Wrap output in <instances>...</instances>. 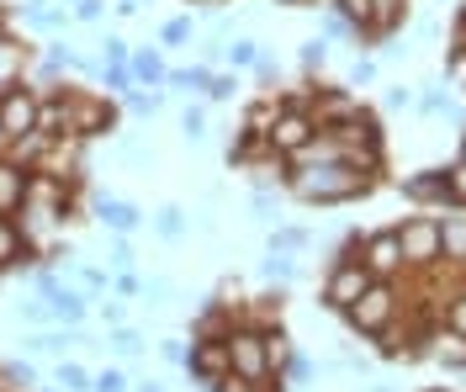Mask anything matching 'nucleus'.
<instances>
[{"label":"nucleus","instance_id":"f257e3e1","mask_svg":"<svg viewBox=\"0 0 466 392\" xmlns=\"http://www.w3.org/2000/svg\"><path fill=\"white\" fill-rule=\"evenodd\" d=\"M291 196H302V202H350V196H360L366 191V176L345 165V159H319V165H302V170H291Z\"/></svg>","mask_w":466,"mask_h":392},{"label":"nucleus","instance_id":"f03ea898","mask_svg":"<svg viewBox=\"0 0 466 392\" xmlns=\"http://www.w3.org/2000/svg\"><path fill=\"white\" fill-rule=\"evenodd\" d=\"M228 366L233 377H244V382H255V387H265L276 371H270V356H265V334L255 329V324H233L228 329Z\"/></svg>","mask_w":466,"mask_h":392},{"label":"nucleus","instance_id":"7ed1b4c3","mask_svg":"<svg viewBox=\"0 0 466 392\" xmlns=\"http://www.w3.org/2000/svg\"><path fill=\"white\" fill-rule=\"evenodd\" d=\"M392 313H398V292H392L387 281H371V286H366V292L345 307V324L355 334H371V339H377V334H387Z\"/></svg>","mask_w":466,"mask_h":392},{"label":"nucleus","instance_id":"20e7f679","mask_svg":"<svg viewBox=\"0 0 466 392\" xmlns=\"http://www.w3.org/2000/svg\"><path fill=\"white\" fill-rule=\"evenodd\" d=\"M0 127H5V144L37 133V91L27 80H5L0 85Z\"/></svg>","mask_w":466,"mask_h":392},{"label":"nucleus","instance_id":"39448f33","mask_svg":"<svg viewBox=\"0 0 466 392\" xmlns=\"http://www.w3.org/2000/svg\"><path fill=\"white\" fill-rule=\"evenodd\" d=\"M313 138H319V122H313V112H297V106H281V112H276V122L265 127V149L281 154V159L302 154Z\"/></svg>","mask_w":466,"mask_h":392},{"label":"nucleus","instance_id":"423d86ee","mask_svg":"<svg viewBox=\"0 0 466 392\" xmlns=\"http://www.w3.org/2000/svg\"><path fill=\"white\" fill-rule=\"evenodd\" d=\"M398 249H403V266H435L440 255V217H408L403 228H398Z\"/></svg>","mask_w":466,"mask_h":392},{"label":"nucleus","instance_id":"0eeeda50","mask_svg":"<svg viewBox=\"0 0 466 392\" xmlns=\"http://www.w3.org/2000/svg\"><path fill=\"white\" fill-rule=\"evenodd\" d=\"M366 286H371V271H366L355 255H339V260H334V271H329V281H323V302H329L334 313H345Z\"/></svg>","mask_w":466,"mask_h":392},{"label":"nucleus","instance_id":"6e6552de","mask_svg":"<svg viewBox=\"0 0 466 392\" xmlns=\"http://www.w3.org/2000/svg\"><path fill=\"white\" fill-rule=\"evenodd\" d=\"M233 366H228V345L223 339H191V356H186V377L202 382V392L212 382H223Z\"/></svg>","mask_w":466,"mask_h":392},{"label":"nucleus","instance_id":"1a4fd4ad","mask_svg":"<svg viewBox=\"0 0 466 392\" xmlns=\"http://www.w3.org/2000/svg\"><path fill=\"white\" fill-rule=\"evenodd\" d=\"M360 266L371 271V281H387L392 271H403V249H398V228H381V234H371V239H366V249H360Z\"/></svg>","mask_w":466,"mask_h":392},{"label":"nucleus","instance_id":"9d476101","mask_svg":"<svg viewBox=\"0 0 466 392\" xmlns=\"http://www.w3.org/2000/svg\"><path fill=\"white\" fill-rule=\"evenodd\" d=\"M69 106H75V138H96V133H112V106L96 101L86 91H69Z\"/></svg>","mask_w":466,"mask_h":392},{"label":"nucleus","instance_id":"9b49d317","mask_svg":"<svg viewBox=\"0 0 466 392\" xmlns=\"http://www.w3.org/2000/svg\"><path fill=\"white\" fill-rule=\"evenodd\" d=\"M90 207H96V217H101L112 234H133V228L144 223V212L133 207V202H122V196H106V191H96V202H90Z\"/></svg>","mask_w":466,"mask_h":392},{"label":"nucleus","instance_id":"f8f14e48","mask_svg":"<svg viewBox=\"0 0 466 392\" xmlns=\"http://www.w3.org/2000/svg\"><path fill=\"white\" fill-rule=\"evenodd\" d=\"M308 112H313V122H319V133H323V127H339V122L360 117V101H355V95H345V91H329V95H319Z\"/></svg>","mask_w":466,"mask_h":392},{"label":"nucleus","instance_id":"ddd939ff","mask_svg":"<svg viewBox=\"0 0 466 392\" xmlns=\"http://www.w3.org/2000/svg\"><path fill=\"white\" fill-rule=\"evenodd\" d=\"M32 260V244L22 234V223L16 217H0V276L16 271V266H27Z\"/></svg>","mask_w":466,"mask_h":392},{"label":"nucleus","instance_id":"4468645a","mask_svg":"<svg viewBox=\"0 0 466 392\" xmlns=\"http://www.w3.org/2000/svg\"><path fill=\"white\" fill-rule=\"evenodd\" d=\"M27 176L32 170H22L16 159L0 154V217H11V212L22 207V196H27Z\"/></svg>","mask_w":466,"mask_h":392},{"label":"nucleus","instance_id":"2eb2a0df","mask_svg":"<svg viewBox=\"0 0 466 392\" xmlns=\"http://www.w3.org/2000/svg\"><path fill=\"white\" fill-rule=\"evenodd\" d=\"M48 313H54V324H69V329H75V324H80V318H86V297H80V292H75V286H64V281H58L54 292H48Z\"/></svg>","mask_w":466,"mask_h":392},{"label":"nucleus","instance_id":"dca6fc26","mask_svg":"<svg viewBox=\"0 0 466 392\" xmlns=\"http://www.w3.org/2000/svg\"><path fill=\"white\" fill-rule=\"evenodd\" d=\"M403 196H408V202H451V186H445V170H424V176H413V181H403Z\"/></svg>","mask_w":466,"mask_h":392},{"label":"nucleus","instance_id":"f3484780","mask_svg":"<svg viewBox=\"0 0 466 392\" xmlns=\"http://www.w3.org/2000/svg\"><path fill=\"white\" fill-rule=\"evenodd\" d=\"M127 69H133V80H144L148 91L154 85H165V59H159V48H138V54H127Z\"/></svg>","mask_w":466,"mask_h":392},{"label":"nucleus","instance_id":"a211bd4d","mask_svg":"<svg viewBox=\"0 0 466 392\" xmlns=\"http://www.w3.org/2000/svg\"><path fill=\"white\" fill-rule=\"evenodd\" d=\"M75 345H80V339H75V329H69V324H64V329H37L27 339L32 356H64V350H75Z\"/></svg>","mask_w":466,"mask_h":392},{"label":"nucleus","instance_id":"6ab92c4d","mask_svg":"<svg viewBox=\"0 0 466 392\" xmlns=\"http://www.w3.org/2000/svg\"><path fill=\"white\" fill-rule=\"evenodd\" d=\"M403 22V0H371V27L366 37H381V32H392Z\"/></svg>","mask_w":466,"mask_h":392},{"label":"nucleus","instance_id":"aec40b11","mask_svg":"<svg viewBox=\"0 0 466 392\" xmlns=\"http://www.w3.org/2000/svg\"><path fill=\"white\" fill-rule=\"evenodd\" d=\"M260 334H265V356H270V371H281V366H287V356H291L287 329H281V324H260Z\"/></svg>","mask_w":466,"mask_h":392},{"label":"nucleus","instance_id":"412c9836","mask_svg":"<svg viewBox=\"0 0 466 392\" xmlns=\"http://www.w3.org/2000/svg\"><path fill=\"white\" fill-rule=\"evenodd\" d=\"M440 249L451 260H466V217H445L440 223Z\"/></svg>","mask_w":466,"mask_h":392},{"label":"nucleus","instance_id":"4be33fe9","mask_svg":"<svg viewBox=\"0 0 466 392\" xmlns=\"http://www.w3.org/2000/svg\"><path fill=\"white\" fill-rule=\"evenodd\" d=\"M276 112H281V101H276V95H260V101L244 112V133H260V138H265V127L276 122Z\"/></svg>","mask_w":466,"mask_h":392},{"label":"nucleus","instance_id":"5701e85b","mask_svg":"<svg viewBox=\"0 0 466 392\" xmlns=\"http://www.w3.org/2000/svg\"><path fill=\"white\" fill-rule=\"evenodd\" d=\"M207 80H212V69H207V64L170 69V75H165V85H170V91H207Z\"/></svg>","mask_w":466,"mask_h":392},{"label":"nucleus","instance_id":"b1692460","mask_svg":"<svg viewBox=\"0 0 466 392\" xmlns=\"http://www.w3.org/2000/svg\"><path fill=\"white\" fill-rule=\"evenodd\" d=\"M106 350L127 361V356H138V350H144V334H138V329H127V324H112V334H106Z\"/></svg>","mask_w":466,"mask_h":392},{"label":"nucleus","instance_id":"393cba45","mask_svg":"<svg viewBox=\"0 0 466 392\" xmlns=\"http://www.w3.org/2000/svg\"><path fill=\"white\" fill-rule=\"evenodd\" d=\"M27 22H32V27H64V22H69V11L54 5V0H27Z\"/></svg>","mask_w":466,"mask_h":392},{"label":"nucleus","instance_id":"a878e982","mask_svg":"<svg viewBox=\"0 0 466 392\" xmlns=\"http://www.w3.org/2000/svg\"><path fill=\"white\" fill-rule=\"evenodd\" d=\"M154 234L175 244L180 234H186V212H180V207H159V212H154Z\"/></svg>","mask_w":466,"mask_h":392},{"label":"nucleus","instance_id":"bb28decb","mask_svg":"<svg viewBox=\"0 0 466 392\" xmlns=\"http://www.w3.org/2000/svg\"><path fill=\"white\" fill-rule=\"evenodd\" d=\"M265 276H270V281H281V286H287L291 276H297V260H291L287 249H270V255H265V266H260Z\"/></svg>","mask_w":466,"mask_h":392},{"label":"nucleus","instance_id":"cd10ccee","mask_svg":"<svg viewBox=\"0 0 466 392\" xmlns=\"http://www.w3.org/2000/svg\"><path fill=\"white\" fill-rule=\"evenodd\" d=\"M0 377H5L16 392L37 387V366H32V361H5V366H0Z\"/></svg>","mask_w":466,"mask_h":392},{"label":"nucleus","instance_id":"c85d7f7f","mask_svg":"<svg viewBox=\"0 0 466 392\" xmlns=\"http://www.w3.org/2000/svg\"><path fill=\"white\" fill-rule=\"evenodd\" d=\"M334 11H339V16H345L355 32L371 27V0H334Z\"/></svg>","mask_w":466,"mask_h":392},{"label":"nucleus","instance_id":"c756f323","mask_svg":"<svg viewBox=\"0 0 466 392\" xmlns=\"http://www.w3.org/2000/svg\"><path fill=\"white\" fill-rule=\"evenodd\" d=\"M58 387L64 392H90V371L75 361H58Z\"/></svg>","mask_w":466,"mask_h":392},{"label":"nucleus","instance_id":"7c9ffc66","mask_svg":"<svg viewBox=\"0 0 466 392\" xmlns=\"http://www.w3.org/2000/svg\"><path fill=\"white\" fill-rule=\"evenodd\" d=\"M276 377H287V382H313V377H319V366L308 361V356H297V350H291V356H287V366H281Z\"/></svg>","mask_w":466,"mask_h":392},{"label":"nucleus","instance_id":"2f4dec72","mask_svg":"<svg viewBox=\"0 0 466 392\" xmlns=\"http://www.w3.org/2000/svg\"><path fill=\"white\" fill-rule=\"evenodd\" d=\"M435 345H440L435 356H440L445 366H466V339H461V334H440Z\"/></svg>","mask_w":466,"mask_h":392},{"label":"nucleus","instance_id":"473e14b6","mask_svg":"<svg viewBox=\"0 0 466 392\" xmlns=\"http://www.w3.org/2000/svg\"><path fill=\"white\" fill-rule=\"evenodd\" d=\"M16 318H22V324H32V329H48V324H54L48 302H16Z\"/></svg>","mask_w":466,"mask_h":392},{"label":"nucleus","instance_id":"72a5a7b5","mask_svg":"<svg viewBox=\"0 0 466 392\" xmlns=\"http://www.w3.org/2000/svg\"><path fill=\"white\" fill-rule=\"evenodd\" d=\"M223 54H228V64H238V69H249V64L260 59V43H249V37H238V43H228Z\"/></svg>","mask_w":466,"mask_h":392},{"label":"nucleus","instance_id":"f704fd0d","mask_svg":"<svg viewBox=\"0 0 466 392\" xmlns=\"http://www.w3.org/2000/svg\"><path fill=\"white\" fill-rule=\"evenodd\" d=\"M180 133H186L191 144H202V133H207V112L202 106H186V112H180Z\"/></svg>","mask_w":466,"mask_h":392},{"label":"nucleus","instance_id":"c9c22d12","mask_svg":"<svg viewBox=\"0 0 466 392\" xmlns=\"http://www.w3.org/2000/svg\"><path fill=\"white\" fill-rule=\"evenodd\" d=\"M127 106H133V112H144V117H154V112H165V91H159V85H154V91H133L127 95Z\"/></svg>","mask_w":466,"mask_h":392},{"label":"nucleus","instance_id":"e433bc0d","mask_svg":"<svg viewBox=\"0 0 466 392\" xmlns=\"http://www.w3.org/2000/svg\"><path fill=\"white\" fill-rule=\"evenodd\" d=\"M323 64H329V43L323 37H308L302 43V69H323Z\"/></svg>","mask_w":466,"mask_h":392},{"label":"nucleus","instance_id":"4c0bfd02","mask_svg":"<svg viewBox=\"0 0 466 392\" xmlns=\"http://www.w3.org/2000/svg\"><path fill=\"white\" fill-rule=\"evenodd\" d=\"M90 392H127V377H122L116 366H106L101 377H90Z\"/></svg>","mask_w":466,"mask_h":392},{"label":"nucleus","instance_id":"58836bf2","mask_svg":"<svg viewBox=\"0 0 466 392\" xmlns=\"http://www.w3.org/2000/svg\"><path fill=\"white\" fill-rule=\"evenodd\" d=\"M238 91V80H233V75H212V80H207V101H228V95Z\"/></svg>","mask_w":466,"mask_h":392},{"label":"nucleus","instance_id":"ea45409f","mask_svg":"<svg viewBox=\"0 0 466 392\" xmlns=\"http://www.w3.org/2000/svg\"><path fill=\"white\" fill-rule=\"evenodd\" d=\"M270 249H308V234H302V228H276V239H270Z\"/></svg>","mask_w":466,"mask_h":392},{"label":"nucleus","instance_id":"a19ab883","mask_svg":"<svg viewBox=\"0 0 466 392\" xmlns=\"http://www.w3.org/2000/svg\"><path fill=\"white\" fill-rule=\"evenodd\" d=\"M165 43H170V48L191 43V16H175V22H165Z\"/></svg>","mask_w":466,"mask_h":392},{"label":"nucleus","instance_id":"79ce46f5","mask_svg":"<svg viewBox=\"0 0 466 392\" xmlns=\"http://www.w3.org/2000/svg\"><path fill=\"white\" fill-rule=\"evenodd\" d=\"M445 324H451V334H461L466 339V292L456 302H451V313H445Z\"/></svg>","mask_w":466,"mask_h":392},{"label":"nucleus","instance_id":"37998d69","mask_svg":"<svg viewBox=\"0 0 466 392\" xmlns=\"http://www.w3.org/2000/svg\"><path fill=\"white\" fill-rule=\"evenodd\" d=\"M112 266H116V271H127V266H133V244H127V234H116V239H112Z\"/></svg>","mask_w":466,"mask_h":392},{"label":"nucleus","instance_id":"c03bdc74","mask_svg":"<svg viewBox=\"0 0 466 392\" xmlns=\"http://www.w3.org/2000/svg\"><path fill=\"white\" fill-rule=\"evenodd\" d=\"M159 356H165L170 366H180V371H186V356H191V350H186V339H165V345H159Z\"/></svg>","mask_w":466,"mask_h":392},{"label":"nucleus","instance_id":"a18cd8bd","mask_svg":"<svg viewBox=\"0 0 466 392\" xmlns=\"http://www.w3.org/2000/svg\"><path fill=\"white\" fill-rule=\"evenodd\" d=\"M106 0H75V22H101Z\"/></svg>","mask_w":466,"mask_h":392},{"label":"nucleus","instance_id":"49530a36","mask_svg":"<svg viewBox=\"0 0 466 392\" xmlns=\"http://www.w3.org/2000/svg\"><path fill=\"white\" fill-rule=\"evenodd\" d=\"M106 85H112V91H127V85H133V69H127V64H106Z\"/></svg>","mask_w":466,"mask_h":392},{"label":"nucleus","instance_id":"de8ad7c7","mask_svg":"<svg viewBox=\"0 0 466 392\" xmlns=\"http://www.w3.org/2000/svg\"><path fill=\"white\" fill-rule=\"evenodd\" d=\"M445 186H451V202H461L466 207V165H456V170L445 176Z\"/></svg>","mask_w":466,"mask_h":392},{"label":"nucleus","instance_id":"09e8293b","mask_svg":"<svg viewBox=\"0 0 466 392\" xmlns=\"http://www.w3.org/2000/svg\"><path fill=\"white\" fill-rule=\"evenodd\" d=\"M207 392H260V387H255V382H244V377H233V371H228L223 382H212Z\"/></svg>","mask_w":466,"mask_h":392},{"label":"nucleus","instance_id":"8fccbe9b","mask_svg":"<svg viewBox=\"0 0 466 392\" xmlns=\"http://www.w3.org/2000/svg\"><path fill=\"white\" fill-rule=\"evenodd\" d=\"M138 292H144V281H138L133 271H122V276H116V297H138Z\"/></svg>","mask_w":466,"mask_h":392},{"label":"nucleus","instance_id":"3c124183","mask_svg":"<svg viewBox=\"0 0 466 392\" xmlns=\"http://www.w3.org/2000/svg\"><path fill=\"white\" fill-rule=\"evenodd\" d=\"M323 32H329V37H360V32L350 27V22H345V16H339V11H334V16L323 22Z\"/></svg>","mask_w":466,"mask_h":392},{"label":"nucleus","instance_id":"603ef678","mask_svg":"<svg viewBox=\"0 0 466 392\" xmlns=\"http://www.w3.org/2000/svg\"><path fill=\"white\" fill-rule=\"evenodd\" d=\"M419 106H424L430 117H440V112H451V101H445V95H440V91H430V95H424V101H419Z\"/></svg>","mask_w":466,"mask_h":392},{"label":"nucleus","instance_id":"864d4df0","mask_svg":"<svg viewBox=\"0 0 466 392\" xmlns=\"http://www.w3.org/2000/svg\"><path fill=\"white\" fill-rule=\"evenodd\" d=\"M106 64H127V43L122 37H106Z\"/></svg>","mask_w":466,"mask_h":392},{"label":"nucleus","instance_id":"5fc2aeb1","mask_svg":"<svg viewBox=\"0 0 466 392\" xmlns=\"http://www.w3.org/2000/svg\"><path fill=\"white\" fill-rule=\"evenodd\" d=\"M387 106H398V112L413 106V91H408V85H392V91H387Z\"/></svg>","mask_w":466,"mask_h":392},{"label":"nucleus","instance_id":"6e6d98bb","mask_svg":"<svg viewBox=\"0 0 466 392\" xmlns=\"http://www.w3.org/2000/svg\"><path fill=\"white\" fill-rule=\"evenodd\" d=\"M80 286L86 292H106V271H80Z\"/></svg>","mask_w":466,"mask_h":392},{"label":"nucleus","instance_id":"4d7b16f0","mask_svg":"<svg viewBox=\"0 0 466 392\" xmlns=\"http://www.w3.org/2000/svg\"><path fill=\"white\" fill-rule=\"evenodd\" d=\"M371 75H377V64H371V59H355V69H350V80H355V85H366Z\"/></svg>","mask_w":466,"mask_h":392},{"label":"nucleus","instance_id":"13d9d810","mask_svg":"<svg viewBox=\"0 0 466 392\" xmlns=\"http://www.w3.org/2000/svg\"><path fill=\"white\" fill-rule=\"evenodd\" d=\"M276 212V196L270 191H255V217H270Z\"/></svg>","mask_w":466,"mask_h":392},{"label":"nucleus","instance_id":"bf43d9fd","mask_svg":"<svg viewBox=\"0 0 466 392\" xmlns=\"http://www.w3.org/2000/svg\"><path fill=\"white\" fill-rule=\"evenodd\" d=\"M101 313H106V324H122V318H127V307H122V302H101Z\"/></svg>","mask_w":466,"mask_h":392},{"label":"nucleus","instance_id":"052dcab7","mask_svg":"<svg viewBox=\"0 0 466 392\" xmlns=\"http://www.w3.org/2000/svg\"><path fill=\"white\" fill-rule=\"evenodd\" d=\"M138 392H165V387H159V382H144V387H138Z\"/></svg>","mask_w":466,"mask_h":392},{"label":"nucleus","instance_id":"680f3d73","mask_svg":"<svg viewBox=\"0 0 466 392\" xmlns=\"http://www.w3.org/2000/svg\"><path fill=\"white\" fill-rule=\"evenodd\" d=\"M5 149H11V144H5V127H0V154H5Z\"/></svg>","mask_w":466,"mask_h":392},{"label":"nucleus","instance_id":"e2e57ef3","mask_svg":"<svg viewBox=\"0 0 466 392\" xmlns=\"http://www.w3.org/2000/svg\"><path fill=\"white\" fill-rule=\"evenodd\" d=\"M456 165H466V138H461V159H456Z\"/></svg>","mask_w":466,"mask_h":392},{"label":"nucleus","instance_id":"0e129e2a","mask_svg":"<svg viewBox=\"0 0 466 392\" xmlns=\"http://www.w3.org/2000/svg\"><path fill=\"white\" fill-rule=\"evenodd\" d=\"M430 392H445V387H430Z\"/></svg>","mask_w":466,"mask_h":392},{"label":"nucleus","instance_id":"69168bd1","mask_svg":"<svg viewBox=\"0 0 466 392\" xmlns=\"http://www.w3.org/2000/svg\"><path fill=\"white\" fill-rule=\"evenodd\" d=\"M69 5H75V0H69Z\"/></svg>","mask_w":466,"mask_h":392}]
</instances>
